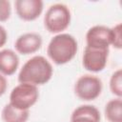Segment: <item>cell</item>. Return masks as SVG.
<instances>
[{"instance_id":"obj_5","label":"cell","mask_w":122,"mask_h":122,"mask_svg":"<svg viewBox=\"0 0 122 122\" xmlns=\"http://www.w3.org/2000/svg\"><path fill=\"white\" fill-rule=\"evenodd\" d=\"M102 92V82L92 75H83L78 78L74 86V92L78 98L84 101L96 99Z\"/></svg>"},{"instance_id":"obj_13","label":"cell","mask_w":122,"mask_h":122,"mask_svg":"<svg viewBox=\"0 0 122 122\" xmlns=\"http://www.w3.org/2000/svg\"><path fill=\"white\" fill-rule=\"evenodd\" d=\"M77 116H86V117L92 118L95 122H100L99 111L93 106L85 105V106H80L79 108L75 109L71 114V118L77 117Z\"/></svg>"},{"instance_id":"obj_1","label":"cell","mask_w":122,"mask_h":122,"mask_svg":"<svg viewBox=\"0 0 122 122\" xmlns=\"http://www.w3.org/2000/svg\"><path fill=\"white\" fill-rule=\"evenodd\" d=\"M52 76V67L43 56H34L28 60L22 67L18 80L20 83L34 86L46 84Z\"/></svg>"},{"instance_id":"obj_10","label":"cell","mask_w":122,"mask_h":122,"mask_svg":"<svg viewBox=\"0 0 122 122\" xmlns=\"http://www.w3.org/2000/svg\"><path fill=\"white\" fill-rule=\"evenodd\" d=\"M19 65L17 54L10 50H3L0 51V73L3 75L13 74Z\"/></svg>"},{"instance_id":"obj_8","label":"cell","mask_w":122,"mask_h":122,"mask_svg":"<svg viewBox=\"0 0 122 122\" xmlns=\"http://www.w3.org/2000/svg\"><path fill=\"white\" fill-rule=\"evenodd\" d=\"M17 15L25 21L35 20L43 10L41 0H17L15 2Z\"/></svg>"},{"instance_id":"obj_3","label":"cell","mask_w":122,"mask_h":122,"mask_svg":"<svg viewBox=\"0 0 122 122\" xmlns=\"http://www.w3.org/2000/svg\"><path fill=\"white\" fill-rule=\"evenodd\" d=\"M70 22L71 12L69 9L62 4H56L49 8L44 18L46 29L52 33L65 30L69 27Z\"/></svg>"},{"instance_id":"obj_18","label":"cell","mask_w":122,"mask_h":122,"mask_svg":"<svg viewBox=\"0 0 122 122\" xmlns=\"http://www.w3.org/2000/svg\"><path fill=\"white\" fill-rule=\"evenodd\" d=\"M7 79L0 73V96L3 95L7 90Z\"/></svg>"},{"instance_id":"obj_9","label":"cell","mask_w":122,"mask_h":122,"mask_svg":"<svg viewBox=\"0 0 122 122\" xmlns=\"http://www.w3.org/2000/svg\"><path fill=\"white\" fill-rule=\"evenodd\" d=\"M42 45V39L40 35L36 33H25L17 38L14 47L15 50L21 54H30L37 51Z\"/></svg>"},{"instance_id":"obj_12","label":"cell","mask_w":122,"mask_h":122,"mask_svg":"<svg viewBox=\"0 0 122 122\" xmlns=\"http://www.w3.org/2000/svg\"><path fill=\"white\" fill-rule=\"evenodd\" d=\"M105 116L109 122H122V100L116 98L109 101L105 107Z\"/></svg>"},{"instance_id":"obj_6","label":"cell","mask_w":122,"mask_h":122,"mask_svg":"<svg viewBox=\"0 0 122 122\" xmlns=\"http://www.w3.org/2000/svg\"><path fill=\"white\" fill-rule=\"evenodd\" d=\"M87 47L96 50H109L112 45V30L105 26L91 28L86 35Z\"/></svg>"},{"instance_id":"obj_19","label":"cell","mask_w":122,"mask_h":122,"mask_svg":"<svg viewBox=\"0 0 122 122\" xmlns=\"http://www.w3.org/2000/svg\"><path fill=\"white\" fill-rule=\"evenodd\" d=\"M71 122H95L94 120H92L90 117H86V116H77V117H73L71 119Z\"/></svg>"},{"instance_id":"obj_16","label":"cell","mask_w":122,"mask_h":122,"mask_svg":"<svg viewBox=\"0 0 122 122\" xmlns=\"http://www.w3.org/2000/svg\"><path fill=\"white\" fill-rule=\"evenodd\" d=\"M10 5L6 0H0V22H4L10 18Z\"/></svg>"},{"instance_id":"obj_7","label":"cell","mask_w":122,"mask_h":122,"mask_svg":"<svg viewBox=\"0 0 122 122\" xmlns=\"http://www.w3.org/2000/svg\"><path fill=\"white\" fill-rule=\"evenodd\" d=\"M109 50H96L86 47L83 55V66L87 71L98 72L107 65Z\"/></svg>"},{"instance_id":"obj_4","label":"cell","mask_w":122,"mask_h":122,"mask_svg":"<svg viewBox=\"0 0 122 122\" xmlns=\"http://www.w3.org/2000/svg\"><path fill=\"white\" fill-rule=\"evenodd\" d=\"M39 96L37 87L31 84L20 83L10 92V104L19 110H27L33 106Z\"/></svg>"},{"instance_id":"obj_2","label":"cell","mask_w":122,"mask_h":122,"mask_svg":"<svg viewBox=\"0 0 122 122\" xmlns=\"http://www.w3.org/2000/svg\"><path fill=\"white\" fill-rule=\"evenodd\" d=\"M77 51V42L70 34H58L54 36L48 46V55L57 65L70 62Z\"/></svg>"},{"instance_id":"obj_14","label":"cell","mask_w":122,"mask_h":122,"mask_svg":"<svg viewBox=\"0 0 122 122\" xmlns=\"http://www.w3.org/2000/svg\"><path fill=\"white\" fill-rule=\"evenodd\" d=\"M110 88L112 92L120 98L122 96V71H116L111 77Z\"/></svg>"},{"instance_id":"obj_11","label":"cell","mask_w":122,"mask_h":122,"mask_svg":"<svg viewBox=\"0 0 122 122\" xmlns=\"http://www.w3.org/2000/svg\"><path fill=\"white\" fill-rule=\"evenodd\" d=\"M28 118L29 111L16 109L10 103L2 111V119L4 122H26Z\"/></svg>"},{"instance_id":"obj_17","label":"cell","mask_w":122,"mask_h":122,"mask_svg":"<svg viewBox=\"0 0 122 122\" xmlns=\"http://www.w3.org/2000/svg\"><path fill=\"white\" fill-rule=\"evenodd\" d=\"M7 38H8V35H7L6 30L2 26H0V48L6 44Z\"/></svg>"},{"instance_id":"obj_15","label":"cell","mask_w":122,"mask_h":122,"mask_svg":"<svg viewBox=\"0 0 122 122\" xmlns=\"http://www.w3.org/2000/svg\"><path fill=\"white\" fill-rule=\"evenodd\" d=\"M112 30V45L116 49L122 48V27L117 24Z\"/></svg>"}]
</instances>
